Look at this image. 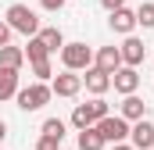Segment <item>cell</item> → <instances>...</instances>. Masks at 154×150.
<instances>
[{
    "label": "cell",
    "mask_w": 154,
    "mask_h": 150,
    "mask_svg": "<svg viewBox=\"0 0 154 150\" xmlns=\"http://www.w3.org/2000/svg\"><path fill=\"white\" fill-rule=\"evenodd\" d=\"M4 140H7V122L0 118V143H4Z\"/></svg>",
    "instance_id": "obj_27"
},
{
    "label": "cell",
    "mask_w": 154,
    "mask_h": 150,
    "mask_svg": "<svg viewBox=\"0 0 154 150\" xmlns=\"http://www.w3.org/2000/svg\"><path fill=\"white\" fill-rule=\"evenodd\" d=\"M108 143H104V136L90 125V129H79V150H104Z\"/></svg>",
    "instance_id": "obj_17"
},
{
    "label": "cell",
    "mask_w": 154,
    "mask_h": 150,
    "mask_svg": "<svg viewBox=\"0 0 154 150\" xmlns=\"http://www.w3.org/2000/svg\"><path fill=\"white\" fill-rule=\"evenodd\" d=\"M72 125H75V129H90V125H97V114L90 111V104H75V111H72Z\"/></svg>",
    "instance_id": "obj_18"
},
{
    "label": "cell",
    "mask_w": 154,
    "mask_h": 150,
    "mask_svg": "<svg viewBox=\"0 0 154 150\" xmlns=\"http://www.w3.org/2000/svg\"><path fill=\"white\" fill-rule=\"evenodd\" d=\"M39 7H43V11H61L65 0H39Z\"/></svg>",
    "instance_id": "obj_24"
},
{
    "label": "cell",
    "mask_w": 154,
    "mask_h": 150,
    "mask_svg": "<svg viewBox=\"0 0 154 150\" xmlns=\"http://www.w3.org/2000/svg\"><path fill=\"white\" fill-rule=\"evenodd\" d=\"M108 25L115 29L118 36H129V32L136 29V11H129V7H118V11H111V18H108Z\"/></svg>",
    "instance_id": "obj_12"
},
{
    "label": "cell",
    "mask_w": 154,
    "mask_h": 150,
    "mask_svg": "<svg viewBox=\"0 0 154 150\" xmlns=\"http://www.w3.org/2000/svg\"><path fill=\"white\" fill-rule=\"evenodd\" d=\"M25 64V50L22 46H0V68H22Z\"/></svg>",
    "instance_id": "obj_16"
},
{
    "label": "cell",
    "mask_w": 154,
    "mask_h": 150,
    "mask_svg": "<svg viewBox=\"0 0 154 150\" xmlns=\"http://www.w3.org/2000/svg\"><path fill=\"white\" fill-rule=\"evenodd\" d=\"M82 86H86L93 97H104V93L111 89V75H108V72H100L97 64H90V68H86V75H82Z\"/></svg>",
    "instance_id": "obj_10"
},
{
    "label": "cell",
    "mask_w": 154,
    "mask_h": 150,
    "mask_svg": "<svg viewBox=\"0 0 154 150\" xmlns=\"http://www.w3.org/2000/svg\"><path fill=\"white\" fill-rule=\"evenodd\" d=\"M36 150H61V140H57V136H47V132H43V136L36 140Z\"/></svg>",
    "instance_id": "obj_21"
},
{
    "label": "cell",
    "mask_w": 154,
    "mask_h": 150,
    "mask_svg": "<svg viewBox=\"0 0 154 150\" xmlns=\"http://www.w3.org/2000/svg\"><path fill=\"white\" fill-rule=\"evenodd\" d=\"M25 61L32 64V72H36V79L39 82H47L50 79V50L43 46V39L39 36H29V43H25Z\"/></svg>",
    "instance_id": "obj_3"
},
{
    "label": "cell",
    "mask_w": 154,
    "mask_h": 150,
    "mask_svg": "<svg viewBox=\"0 0 154 150\" xmlns=\"http://www.w3.org/2000/svg\"><path fill=\"white\" fill-rule=\"evenodd\" d=\"M136 25H143V29H154V4H151V0H143V4L136 7Z\"/></svg>",
    "instance_id": "obj_19"
},
{
    "label": "cell",
    "mask_w": 154,
    "mask_h": 150,
    "mask_svg": "<svg viewBox=\"0 0 154 150\" xmlns=\"http://www.w3.org/2000/svg\"><path fill=\"white\" fill-rule=\"evenodd\" d=\"M18 93V68H0V104Z\"/></svg>",
    "instance_id": "obj_14"
},
{
    "label": "cell",
    "mask_w": 154,
    "mask_h": 150,
    "mask_svg": "<svg viewBox=\"0 0 154 150\" xmlns=\"http://www.w3.org/2000/svg\"><path fill=\"white\" fill-rule=\"evenodd\" d=\"M11 36H14V29H11V25L0 18V46H7V43H11Z\"/></svg>",
    "instance_id": "obj_23"
},
{
    "label": "cell",
    "mask_w": 154,
    "mask_h": 150,
    "mask_svg": "<svg viewBox=\"0 0 154 150\" xmlns=\"http://www.w3.org/2000/svg\"><path fill=\"white\" fill-rule=\"evenodd\" d=\"M36 36L43 39V46H47L50 54H57V50L65 46V36H61V29H57V25H47V29L39 25V32H36Z\"/></svg>",
    "instance_id": "obj_15"
},
{
    "label": "cell",
    "mask_w": 154,
    "mask_h": 150,
    "mask_svg": "<svg viewBox=\"0 0 154 150\" xmlns=\"http://www.w3.org/2000/svg\"><path fill=\"white\" fill-rule=\"evenodd\" d=\"M111 86H115L122 97H125V93H136V89H140V72H136L133 64H122V68L111 75Z\"/></svg>",
    "instance_id": "obj_9"
},
{
    "label": "cell",
    "mask_w": 154,
    "mask_h": 150,
    "mask_svg": "<svg viewBox=\"0 0 154 150\" xmlns=\"http://www.w3.org/2000/svg\"><path fill=\"white\" fill-rule=\"evenodd\" d=\"M93 64H97L100 72L115 75L118 68H122V50H118V46H100V50L93 54Z\"/></svg>",
    "instance_id": "obj_11"
},
{
    "label": "cell",
    "mask_w": 154,
    "mask_h": 150,
    "mask_svg": "<svg viewBox=\"0 0 154 150\" xmlns=\"http://www.w3.org/2000/svg\"><path fill=\"white\" fill-rule=\"evenodd\" d=\"M129 143L136 150H151L154 147V122H147V118L133 122V125H129Z\"/></svg>",
    "instance_id": "obj_8"
},
{
    "label": "cell",
    "mask_w": 154,
    "mask_h": 150,
    "mask_svg": "<svg viewBox=\"0 0 154 150\" xmlns=\"http://www.w3.org/2000/svg\"><path fill=\"white\" fill-rule=\"evenodd\" d=\"M100 4H104V11H108V14L118 11V7H125V0H100Z\"/></svg>",
    "instance_id": "obj_25"
},
{
    "label": "cell",
    "mask_w": 154,
    "mask_h": 150,
    "mask_svg": "<svg viewBox=\"0 0 154 150\" xmlns=\"http://www.w3.org/2000/svg\"><path fill=\"white\" fill-rule=\"evenodd\" d=\"M118 114H122L125 122H140V118H147V100H140L136 93H125V100H122Z\"/></svg>",
    "instance_id": "obj_13"
},
{
    "label": "cell",
    "mask_w": 154,
    "mask_h": 150,
    "mask_svg": "<svg viewBox=\"0 0 154 150\" xmlns=\"http://www.w3.org/2000/svg\"><path fill=\"white\" fill-rule=\"evenodd\" d=\"M118 50H122V64H133V68H140V64L147 61V46H143V39H136L133 32L122 39V46H118Z\"/></svg>",
    "instance_id": "obj_6"
},
{
    "label": "cell",
    "mask_w": 154,
    "mask_h": 150,
    "mask_svg": "<svg viewBox=\"0 0 154 150\" xmlns=\"http://www.w3.org/2000/svg\"><path fill=\"white\" fill-rule=\"evenodd\" d=\"M4 22H7L18 36H25V39L39 32V18H36V11H32L29 4H11L7 14H4Z\"/></svg>",
    "instance_id": "obj_1"
},
{
    "label": "cell",
    "mask_w": 154,
    "mask_h": 150,
    "mask_svg": "<svg viewBox=\"0 0 154 150\" xmlns=\"http://www.w3.org/2000/svg\"><path fill=\"white\" fill-rule=\"evenodd\" d=\"M90 111L97 114V118H104V114H111V111H108V100H104V97H93V100H90Z\"/></svg>",
    "instance_id": "obj_22"
},
{
    "label": "cell",
    "mask_w": 154,
    "mask_h": 150,
    "mask_svg": "<svg viewBox=\"0 0 154 150\" xmlns=\"http://www.w3.org/2000/svg\"><path fill=\"white\" fill-rule=\"evenodd\" d=\"M61 64H65L68 72H86V68L93 64V50H90L86 43H65V46H61Z\"/></svg>",
    "instance_id": "obj_4"
},
{
    "label": "cell",
    "mask_w": 154,
    "mask_h": 150,
    "mask_svg": "<svg viewBox=\"0 0 154 150\" xmlns=\"http://www.w3.org/2000/svg\"><path fill=\"white\" fill-rule=\"evenodd\" d=\"M129 125L133 122H125L122 114H104V118H97V132L104 136V143H122V140H129Z\"/></svg>",
    "instance_id": "obj_5"
},
{
    "label": "cell",
    "mask_w": 154,
    "mask_h": 150,
    "mask_svg": "<svg viewBox=\"0 0 154 150\" xmlns=\"http://www.w3.org/2000/svg\"><path fill=\"white\" fill-rule=\"evenodd\" d=\"M43 132H47V136L65 140V122H61V118H47V122H43Z\"/></svg>",
    "instance_id": "obj_20"
},
{
    "label": "cell",
    "mask_w": 154,
    "mask_h": 150,
    "mask_svg": "<svg viewBox=\"0 0 154 150\" xmlns=\"http://www.w3.org/2000/svg\"><path fill=\"white\" fill-rule=\"evenodd\" d=\"M151 150H154V147H151Z\"/></svg>",
    "instance_id": "obj_28"
},
{
    "label": "cell",
    "mask_w": 154,
    "mask_h": 150,
    "mask_svg": "<svg viewBox=\"0 0 154 150\" xmlns=\"http://www.w3.org/2000/svg\"><path fill=\"white\" fill-rule=\"evenodd\" d=\"M50 89H54V97H79V89H82V75H75V72L65 68L61 75H54Z\"/></svg>",
    "instance_id": "obj_7"
},
{
    "label": "cell",
    "mask_w": 154,
    "mask_h": 150,
    "mask_svg": "<svg viewBox=\"0 0 154 150\" xmlns=\"http://www.w3.org/2000/svg\"><path fill=\"white\" fill-rule=\"evenodd\" d=\"M111 150H136V147H133V143H125V140H122V143H111Z\"/></svg>",
    "instance_id": "obj_26"
},
{
    "label": "cell",
    "mask_w": 154,
    "mask_h": 150,
    "mask_svg": "<svg viewBox=\"0 0 154 150\" xmlns=\"http://www.w3.org/2000/svg\"><path fill=\"white\" fill-rule=\"evenodd\" d=\"M50 97H54V89H50V82H32V86H25V89H18L14 93V100H18V107L22 111H43L47 104H50Z\"/></svg>",
    "instance_id": "obj_2"
}]
</instances>
